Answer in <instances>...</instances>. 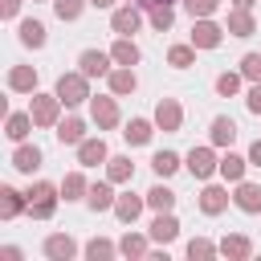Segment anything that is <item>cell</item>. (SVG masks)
<instances>
[{"instance_id":"cell-1","label":"cell","mask_w":261,"mask_h":261,"mask_svg":"<svg viewBox=\"0 0 261 261\" xmlns=\"http://www.w3.org/2000/svg\"><path fill=\"white\" fill-rule=\"evenodd\" d=\"M65 106H82L86 98H90V86H86V73L77 69V73H61L57 77V90H53Z\"/></svg>"},{"instance_id":"cell-2","label":"cell","mask_w":261,"mask_h":261,"mask_svg":"<svg viewBox=\"0 0 261 261\" xmlns=\"http://www.w3.org/2000/svg\"><path fill=\"white\" fill-rule=\"evenodd\" d=\"M29 212H33L37 220H49V216L57 212V188L45 184V179L33 184V188H29Z\"/></svg>"},{"instance_id":"cell-3","label":"cell","mask_w":261,"mask_h":261,"mask_svg":"<svg viewBox=\"0 0 261 261\" xmlns=\"http://www.w3.org/2000/svg\"><path fill=\"white\" fill-rule=\"evenodd\" d=\"M61 106H65V102H61L57 94H33L29 114H33L37 126H57V110H61Z\"/></svg>"},{"instance_id":"cell-4","label":"cell","mask_w":261,"mask_h":261,"mask_svg":"<svg viewBox=\"0 0 261 261\" xmlns=\"http://www.w3.org/2000/svg\"><path fill=\"white\" fill-rule=\"evenodd\" d=\"M139 24H143V8H139V4H130V0H126L122 8H114V12H110V29H114L118 37H130Z\"/></svg>"},{"instance_id":"cell-5","label":"cell","mask_w":261,"mask_h":261,"mask_svg":"<svg viewBox=\"0 0 261 261\" xmlns=\"http://www.w3.org/2000/svg\"><path fill=\"white\" fill-rule=\"evenodd\" d=\"M188 171H192L196 179H208L212 171H220V159L212 155V147H192V151H188Z\"/></svg>"},{"instance_id":"cell-6","label":"cell","mask_w":261,"mask_h":261,"mask_svg":"<svg viewBox=\"0 0 261 261\" xmlns=\"http://www.w3.org/2000/svg\"><path fill=\"white\" fill-rule=\"evenodd\" d=\"M220 37H224V29H220V24H212L208 16H200V20L192 24V45H196V49H216V45H220Z\"/></svg>"},{"instance_id":"cell-7","label":"cell","mask_w":261,"mask_h":261,"mask_svg":"<svg viewBox=\"0 0 261 261\" xmlns=\"http://www.w3.org/2000/svg\"><path fill=\"white\" fill-rule=\"evenodd\" d=\"M110 61H114V57L102 53V49H86V53L77 57V65H82L86 77H106V73H110Z\"/></svg>"},{"instance_id":"cell-8","label":"cell","mask_w":261,"mask_h":261,"mask_svg":"<svg viewBox=\"0 0 261 261\" xmlns=\"http://www.w3.org/2000/svg\"><path fill=\"white\" fill-rule=\"evenodd\" d=\"M90 114H94V122H98L102 130L118 126V102H114V98H90Z\"/></svg>"},{"instance_id":"cell-9","label":"cell","mask_w":261,"mask_h":261,"mask_svg":"<svg viewBox=\"0 0 261 261\" xmlns=\"http://www.w3.org/2000/svg\"><path fill=\"white\" fill-rule=\"evenodd\" d=\"M179 122H184L179 102H175V98H163V102L155 106V126H159V130H179Z\"/></svg>"},{"instance_id":"cell-10","label":"cell","mask_w":261,"mask_h":261,"mask_svg":"<svg viewBox=\"0 0 261 261\" xmlns=\"http://www.w3.org/2000/svg\"><path fill=\"white\" fill-rule=\"evenodd\" d=\"M73 253H77V241H73V237H65V232L45 237V257H49V261H69Z\"/></svg>"},{"instance_id":"cell-11","label":"cell","mask_w":261,"mask_h":261,"mask_svg":"<svg viewBox=\"0 0 261 261\" xmlns=\"http://www.w3.org/2000/svg\"><path fill=\"white\" fill-rule=\"evenodd\" d=\"M106 82H110V94H114V98H122V94H135V86H139V77H135V69H130V65H118V69H110V73H106Z\"/></svg>"},{"instance_id":"cell-12","label":"cell","mask_w":261,"mask_h":261,"mask_svg":"<svg viewBox=\"0 0 261 261\" xmlns=\"http://www.w3.org/2000/svg\"><path fill=\"white\" fill-rule=\"evenodd\" d=\"M110 155H106V143L102 139H82L77 143V163L82 167H98V163H106Z\"/></svg>"},{"instance_id":"cell-13","label":"cell","mask_w":261,"mask_h":261,"mask_svg":"<svg viewBox=\"0 0 261 261\" xmlns=\"http://www.w3.org/2000/svg\"><path fill=\"white\" fill-rule=\"evenodd\" d=\"M175 237H179V220H175L171 212H159V216L151 220V241L167 245V241H175Z\"/></svg>"},{"instance_id":"cell-14","label":"cell","mask_w":261,"mask_h":261,"mask_svg":"<svg viewBox=\"0 0 261 261\" xmlns=\"http://www.w3.org/2000/svg\"><path fill=\"white\" fill-rule=\"evenodd\" d=\"M8 90H16V94H33V90H37V69H33V65H12V73H8Z\"/></svg>"},{"instance_id":"cell-15","label":"cell","mask_w":261,"mask_h":261,"mask_svg":"<svg viewBox=\"0 0 261 261\" xmlns=\"http://www.w3.org/2000/svg\"><path fill=\"white\" fill-rule=\"evenodd\" d=\"M224 208H228V192H224V188H216V184H208V188L200 192V212L216 216V212H224Z\"/></svg>"},{"instance_id":"cell-16","label":"cell","mask_w":261,"mask_h":261,"mask_svg":"<svg viewBox=\"0 0 261 261\" xmlns=\"http://www.w3.org/2000/svg\"><path fill=\"white\" fill-rule=\"evenodd\" d=\"M143 204H147L143 196H130V192H126V196H118V200H114V216H118L122 224H135V220H139V212H143Z\"/></svg>"},{"instance_id":"cell-17","label":"cell","mask_w":261,"mask_h":261,"mask_svg":"<svg viewBox=\"0 0 261 261\" xmlns=\"http://www.w3.org/2000/svg\"><path fill=\"white\" fill-rule=\"evenodd\" d=\"M232 204L241 208V212H261V188L257 184H237V196H232Z\"/></svg>"},{"instance_id":"cell-18","label":"cell","mask_w":261,"mask_h":261,"mask_svg":"<svg viewBox=\"0 0 261 261\" xmlns=\"http://www.w3.org/2000/svg\"><path fill=\"white\" fill-rule=\"evenodd\" d=\"M228 33H232V37H253V33H257L253 12H249V8H232V12H228Z\"/></svg>"},{"instance_id":"cell-19","label":"cell","mask_w":261,"mask_h":261,"mask_svg":"<svg viewBox=\"0 0 261 261\" xmlns=\"http://www.w3.org/2000/svg\"><path fill=\"white\" fill-rule=\"evenodd\" d=\"M12 167L24 171V175H33V171L41 167V151H37V147H16V151H12Z\"/></svg>"},{"instance_id":"cell-20","label":"cell","mask_w":261,"mask_h":261,"mask_svg":"<svg viewBox=\"0 0 261 261\" xmlns=\"http://www.w3.org/2000/svg\"><path fill=\"white\" fill-rule=\"evenodd\" d=\"M114 192H110V184H94L90 192H86V204L94 208V212H106V208H114Z\"/></svg>"},{"instance_id":"cell-21","label":"cell","mask_w":261,"mask_h":261,"mask_svg":"<svg viewBox=\"0 0 261 261\" xmlns=\"http://www.w3.org/2000/svg\"><path fill=\"white\" fill-rule=\"evenodd\" d=\"M20 212H24V196H20L16 188H0V216L12 220V216H20Z\"/></svg>"},{"instance_id":"cell-22","label":"cell","mask_w":261,"mask_h":261,"mask_svg":"<svg viewBox=\"0 0 261 261\" xmlns=\"http://www.w3.org/2000/svg\"><path fill=\"white\" fill-rule=\"evenodd\" d=\"M220 253H224V257H232V261H245V257L253 253V245H249V237L232 232V237H224V241H220Z\"/></svg>"},{"instance_id":"cell-23","label":"cell","mask_w":261,"mask_h":261,"mask_svg":"<svg viewBox=\"0 0 261 261\" xmlns=\"http://www.w3.org/2000/svg\"><path fill=\"white\" fill-rule=\"evenodd\" d=\"M110 57H114L118 65H139V45H135L130 37H118L114 49H110Z\"/></svg>"},{"instance_id":"cell-24","label":"cell","mask_w":261,"mask_h":261,"mask_svg":"<svg viewBox=\"0 0 261 261\" xmlns=\"http://www.w3.org/2000/svg\"><path fill=\"white\" fill-rule=\"evenodd\" d=\"M57 139L69 143V147H77V143L86 139V122H82V118H65V122H57Z\"/></svg>"},{"instance_id":"cell-25","label":"cell","mask_w":261,"mask_h":261,"mask_svg":"<svg viewBox=\"0 0 261 261\" xmlns=\"http://www.w3.org/2000/svg\"><path fill=\"white\" fill-rule=\"evenodd\" d=\"M106 175H110V184H126L135 175V163L126 155H114V159H106Z\"/></svg>"},{"instance_id":"cell-26","label":"cell","mask_w":261,"mask_h":261,"mask_svg":"<svg viewBox=\"0 0 261 261\" xmlns=\"http://www.w3.org/2000/svg\"><path fill=\"white\" fill-rule=\"evenodd\" d=\"M245 167H249V159H241V155H232V151L220 159V175H224L228 184H241V179H245Z\"/></svg>"},{"instance_id":"cell-27","label":"cell","mask_w":261,"mask_h":261,"mask_svg":"<svg viewBox=\"0 0 261 261\" xmlns=\"http://www.w3.org/2000/svg\"><path fill=\"white\" fill-rule=\"evenodd\" d=\"M20 45L41 49V45H45V24H41V20H20Z\"/></svg>"},{"instance_id":"cell-28","label":"cell","mask_w":261,"mask_h":261,"mask_svg":"<svg viewBox=\"0 0 261 261\" xmlns=\"http://www.w3.org/2000/svg\"><path fill=\"white\" fill-rule=\"evenodd\" d=\"M122 135H126L130 147H143V143H151V122H147V118H130Z\"/></svg>"},{"instance_id":"cell-29","label":"cell","mask_w":261,"mask_h":261,"mask_svg":"<svg viewBox=\"0 0 261 261\" xmlns=\"http://www.w3.org/2000/svg\"><path fill=\"white\" fill-rule=\"evenodd\" d=\"M232 139H237V122H232V118H224V114H220V118H212V143H216V147H228Z\"/></svg>"},{"instance_id":"cell-30","label":"cell","mask_w":261,"mask_h":261,"mask_svg":"<svg viewBox=\"0 0 261 261\" xmlns=\"http://www.w3.org/2000/svg\"><path fill=\"white\" fill-rule=\"evenodd\" d=\"M86 192H90V184H86L82 171H69V175L61 179V196H65V200H82Z\"/></svg>"},{"instance_id":"cell-31","label":"cell","mask_w":261,"mask_h":261,"mask_svg":"<svg viewBox=\"0 0 261 261\" xmlns=\"http://www.w3.org/2000/svg\"><path fill=\"white\" fill-rule=\"evenodd\" d=\"M151 167H155V175H175L179 171V155L175 151H155V159H151Z\"/></svg>"},{"instance_id":"cell-32","label":"cell","mask_w":261,"mask_h":261,"mask_svg":"<svg viewBox=\"0 0 261 261\" xmlns=\"http://www.w3.org/2000/svg\"><path fill=\"white\" fill-rule=\"evenodd\" d=\"M147 204H151L155 212H171V204H175V192H171V188H163V184H155V188L147 192Z\"/></svg>"},{"instance_id":"cell-33","label":"cell","mask_w":261,"mask_h":261,"mask_svg":"<svg viewBox=\"0 0 261 261\" xmlns=\"http://www.w3.org/2000/svg\"><path fill=\"white\" fill-rule=\"evenodd\" d=\"M147 16H151V24H155L159 33H167V29L175 24V8H171V4H155V8H147Z\"/></svg>"},{"instance_id":"cell-34","label":"cell","mask_w":261,"mask_h":261,"mask_svg":"<svg viewBox=\"0 0 261 261\" xmlns=\"http://www.w3.org/2000/svg\"><path fill=\"white\" fill-rule=\"evenodd\" d=\"M29 126H37V122H33V114H8V126H4V130H8V139H12V143H20V139L29 135Z\"/></svg>"},{"instance_id":"cell-35","label":"cell","mask_w":261,"mask_h":261,"mask_svg":"<svg viewBox=\"0 0 261 261\" xmlns=\"http://www.w3.org/2000/svg\"><path fill=\"white\" fill-rule=\"evenodd\" d=\"M167 61H171L175 69H188V65L196 61V45H171V49H167Z\"/></svg>"},{"instance_id":"cell-36","label":"cell","mask_w":261,"mask_h":261,"mask_svg":"<svg viewBox=\"0 0 261 261\" xmlns=\"http://www.w3.org/2000/svg\"><path fill=\"white\" fill-rule=\"evenodd\" d=\"M216 253H220V245H212V241H204V237L188 241V257H192V261H196V257H200V261H208V257H216Z\"/></svg>"},{"instance_id":"cell-37","label":"cell","mask_w":261,"mask_h":261,"mask_svg":"<svg viewBox=\"0 0 261 261\" xmlns=\"http://www.w3.org/2000/svg\"><path fill=\"white\" fill-rule=\"evenodd\" d=\"M86 4H90V0H53V12H57L61 20H77Z\"/></svg>"},{"instance_id":"cell-38","label":"cell","mask_w":261,"mask_h":261,"mask_svg":"<svg viewBox=\"0 0 261 261\" xmlns=\"http://www.w3.org/2000/svg\"><path fill=\"white\" fill-rule=\"evenodd\" d=\"M118 253H122V257H143V253H147V241L135 237V232H126V237L118 241Z\"/></svg>"},{"instance_id":"cell-39","label":"cell","mask_w":261,"mask_h":261,"mask_svg":"<svg viewBox=\"0 0 261 261\" xmlns=\"http://www.w3.org/2000/svg\"><path fill=\"white\" fill-rule=\"evenodd\" d=\"M114 253H118V245H110V241H98V237L86 245V257H90V261H106V257H114Z\"/></svg>"},{"instance_id":"cell-40","label":"cell","mask_w":261,"mask_h":261,"mask_svg":"<svg viewBox=\"0 0 261 261\" xmlns=\"http://www.w3.org/2000/svg\"><path fill=\"white\" fill-rule=\"evenodd\" d=\"M241 77H245V73H220V77H216V94L232 98V94L241 90Z\"/></svg>"},{"instance_id":"cell-41","label":"cell","mask_w":261,"mask_h":261,"mask_svg":"<svg viewBox=\"0 0 261 261\" xmlns=\"http://www.w3.org/2000/svg\"><path fill=\"white\" fill-rule=\"evenodd\" d=\"M241 73H245L249 82H261V53H245V57H241Z\"/></svg>"},{"instance_id":"cell-42","label":"cell","mask_w":261,"mask_h":261,"mask_svg":"<svg viewBox=\"0 0 261 261\" xmlns=\"http://www.w3.org/2000/svg\"><path fill=\"white\" fill-rule=\"evenodd\" d=\"M184 8H188L192 16H212V12L220 8V0H184Z\"/></svg>"},{"instance_id":"cell-43","label":"cell","mask_w":261,"mask_h":261,"mask_svg":"<svg viewBox=\"0 0 261 261\" xmlns=\"http://www.w3.org/2000/svg\"><path fill=\"white\" fill-rule=\"evenodd\" d=\"M245 106H249L253 114H261V82H253V90L245 94Z\"/></svg>"},{"instance_id":"cell-44","label":"cell","mask_w":261,"mask_h":261,"mask_svg":"<svg viewBox=\"0 0 261 261\" xmlns=\"http://www.w3.org/2000/svg\"><path fill=\"white\" fill-rule=\"evenodd\" d=\"M249 167H261V139L249 147Z\"/></svg>"},{"instance_id":"cell-45","label":"cell","mask_w":261,"mask_h":261,"mask_svg":"<svg viewBox=\"0 0 261 261\" xmlns=\"http://www.w3.org/2000/svg\"><path fill=\"white\" fill-rule=\"evenodd\" d=\"M16 8H20V0H0V12L4 16H16Z\"/></svg>"},{"instance_id":"cell-46","label":"cell","mask_w":261,"mask_h":261,"mask_svg":"<svg viewBox=\"0 0 261 261\" xmlns=\"http://www.w3.org/2000/svg\"><path fill=\"white\" fill-rule=\"evenodd\" d=\"M0 257H4V261H20V249H16V245H8V249H0Z\"/></svg>"},{"instance_id":"cell-47","label":"cell","mask_w":261,"mask_h":261,"mask_svg":"<svg viewBox=\"0 0 261 261\" xmlns=\"http://www.w3.org/2000/svg\"><path fill=\"white\" fill-rule=\"evenodd\" d=\"M135 4H139V8L147 12V8H155V4H171V0H135Z\"/></svg>"},{"instance_id":"cell-48","label":"cell","mask_w":261,"mask_h":261,"mask_svg":"<svg viewBox=\"0 0 261 261\" xmlns=\"http://www.w3.org/2000/svg\"><path fill=\"white\" fill-rule=\"evenodd\" d=\"M114 0H90V8H110Z\"/></svg>"},{"instance_id":"cell-49","label":"cell","mask_w":261,"mask_h":261,"mask_svg":"<svg viewBox=\"0 0 261 261\" xmlns=\"http://www.w3.org/2000/svg\"><path fill=\"white\" fill-rule=\"evenodd\" d=\"M232 4H237V8H253V0H232Z\"/></svg>"},{"instance_id":"cell-50","label":"cell","mask_w":261,"mask_h":261,"mask_svg":"<svg viewBox=\"0 0 261 261\" xmlns=\"http://www.w3.org/2000/svg\"><path fill=\"white\" fill-rule=\"evenodd\" d=\"M130 4H135V0H130Z\"/></svg>"}]
</instances>
